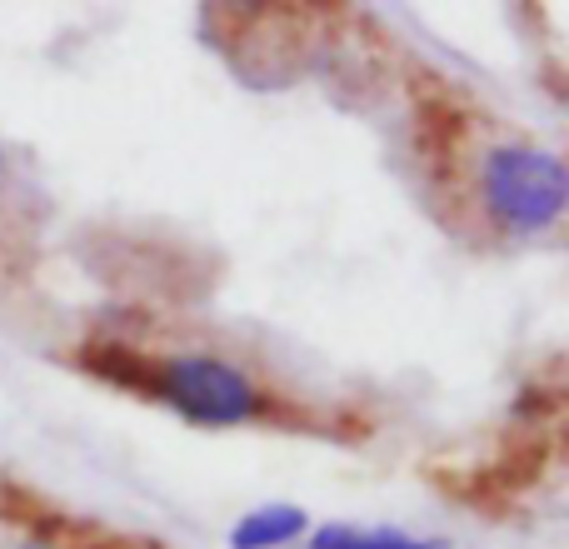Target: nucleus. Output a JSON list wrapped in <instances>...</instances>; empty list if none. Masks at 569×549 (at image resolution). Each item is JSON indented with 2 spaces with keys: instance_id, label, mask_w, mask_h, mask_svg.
Masks as SVG:
<instances>
[{
  "instance_id": "obj_1",
  "label": "nucleus",
  "mask_w": 569,
  "mask_h": 549,
  "mask_svg": "<svg viewBox=\"0 0 569 549\" xmlns=\"http://www.w3.org/2000/svg\"><path fill=\"white\" fill-rule=\"evenodd\" d=\"M480 200L510 236H545L565 216V160L525 140L490 146L480 160Z\"/></svg>"
},
{
  "instance_id": "obj_2",
  "label": "nucleus",
  "mask_w": 569,
  "mask_h": 549,
  "mask_svg": "<svg viewBox=\"0 0 569 549\" xmlns=\"http://www.w3.org/2000/svg\"><path fill=\"white\" fill-rule=\"evenodd\" d=\"M146 395H160L170 410L196 425H246L260 410V390L216 355H176L146 360Z\"/></svg>"
},
{
  "instance_id": "obj_5",
  "label": "nucleus",
  "mask_w": 569,
  "mask_h": 549,
  "mask_svg": "<svg viewBox=\"0 0 569 549\" xmlns=\"http://www.w3.org/2000/svg\"><path fill=\"white\" fill-rule=\"evenodd\" d=\"M0 176H6V156H0Z\"/></svg>"
},
{
  "instance_id": "obj_3",
  "label": "nucleus",
  "mask_w": 569,
  "mask_h": 549,
  "mask_svg": "<svg viewBox=\"0 0 569 549\" xmlns=\"http://www.w3.org/2000/svg\"><path fill=\"white\" fill-rule=\"evenodd\" d=\"M305 530H310V520H305L300 505H266V510H250L246 520L230 530V545L236 549H280V545L300 540Z\"/></svg>"
},
{
  "instance_id": "obj_4",
  "label": "nucleus",
  "mask_w": 569,
  "mask_h": 549,
  "mask_svg": "<svg viewBox=\"0 0 569 549\" xmlns=\"http://www.w3.org/2000/svg\"><path fill=\"white\" fill-rule=\"evenodd\" d=\"M310 549H440L435 540H415L405 530H360V525H325L310 535Z\"/></svg>"
}]
</instances>
